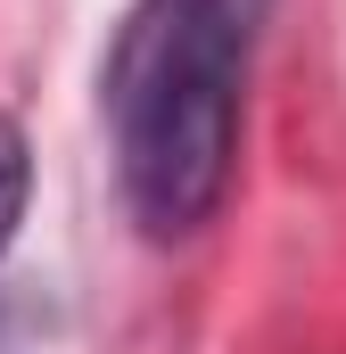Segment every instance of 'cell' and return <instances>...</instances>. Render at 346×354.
<instances>
[{"mask_svg":"<svg viewBox=\"0 0 346 354\" xmlns=\"http://www.w3.org/2000/svg\"><path fill=\"white\" fill-rule=\"evenodd\" d=\"M264 17L272 0H132L116 25L99 115L124 206L149 239H190L223 214Z\"/></svg>","mask_w":346,"mask_h":354,"instance_id":"6da1fadb","label":"cell"},{"mask_svg":"<svg viewBox=\"0 0 346 354\" xmlns=\"http://www.w3.org/2000/svg\"><path fill=\"white\" fill-rule=\"evenodd\" d=\"M25 198H33V149H25L17 115H0V256H8V239L25 223Z\"/></svg>","mask_w":346,"mask_h":354,"instance_id":"7a4b0ae2","label":"cell"}]
</instances>
